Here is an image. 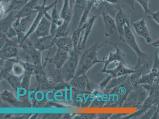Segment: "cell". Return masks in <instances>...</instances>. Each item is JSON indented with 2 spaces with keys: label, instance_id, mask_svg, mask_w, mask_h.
I'll use <instances>...</instances> for the list:
<instances>
[{
  "label": "cell",
  "instance_id": "3957f363",
  "mask_svg": "<svg viewBox=\"0 0 159 119\" xmlns=\"http://www.w3.org/2000/svg\"><path fill=\"white\" fill-rule=\"evenodd\" d=\"M132 24L136 33L139 36L145 39L147 43L152 42V39L150 37L149 31L144 18L134 21Z\"/></svg>",
  "mask_w": 159,
  "mask_h": 119
},
{
  "label": "cell",
  "instance_id": "6da1fadb",
  "mask_svg": "<svg viewBox=\"0 0 159 119\" xmlns=\"http://www.w3.org/2000/svg\"><path fill=\"white\" fill-rule=\"evenodd\" d=\"M124 41L137 54L138 57V62L136 66V69H138L147 62V55L140 49L137 44L135 36L130 28V24H127L124 27Z\"/></svg>",
  "mask_w": 159,
  "mask_h": 119
},
{
  "label": "cell",
  "instance_id": "ba28073f",
  "mask_svg": "<svg viewBox=\"0 0 159 119\" xmlns=\"http://www.w3.org/2000/svg\"><path fill=\"white\" fill-rule=\"evenodd\" d=\"M94 2L93 1H89L87 3V5L86 7V9L85 11L84 12L81 18L80 21L79 27H81L82 25H84L85 23L87 22V20L88 18V16H89V12L90 11L91 8L93 5Z\"/></svg>",
  "mask_w": 159,
  "mask_h": 119
},
{
  "label": "cell",
  "instance_id": "7a4b0ae2",
  "mask_svg": "<svg viewBox=\"0 0 159 119\" xmlns=\"http://www.w3.org/2000/svg\"><path fill=\"white\" fill-rule=\"evenodd\" d=\"M104 73L111 75L113 78H116L135 74L136 71L127 67L122 62L116 61L110 63L106 69L101 71L99 75Z\"/></svg>",
  "mask_w": 159,
  "mask_h": 119
},
{
  "label": "cell",
  "instance_id": "e0dca14e",
  "mask_svg": "<svg viewBox=\"0 0 159 119\" xmlns=\"http://www.w3.org/2000/svg\"><path fill=\"white\" fill-rule=\"evenodd\" d=\"M158 47V48H159V46H158V47Z\"/></svg>",
  "mask_w": 159,
  "mask_h": 119
},
{
  "label": "cell",
  "instance_id": "9a60e30c",
  "mask_svg": "<svg viewBox=\"0 0 159 119\" xmlns=\"http://www.w3.org/2000/svg\"><path fill=\"white\" fill-rule=\"evenodd\" d=\"M70 101H73V100H72V89L71 88V91L70 90Z\"/></svg>",
  "mask_w": 159,
  "mask_h": 119
},
{
  "label": "cell",
  "instance_id": "30bf717a",
  "mask_svg": "<svg viewBox=\"0 0 159 119\" xmlns=\"http://www.w3.org/2000/svg\"><path fill=\"white\" fill-rule=\"evenodd\" d=\"M137 2L139 3L140 5L144 9V14H150L151 15L152 12L150 11L149 7V0H135Z\"/></svg>",
  "mask_w": 159,
  "mask_h": 119
},
{
  "label": "cell",
  "instance_id": "277c9868",
  "mask_svg": "<svg viewBox=\"0 0 159 119\" xmlns=\"http://www.w3.org/2000/svg\"><path fill=\"white\" fill-rule=\"evenodd\" d=\"M107 43H109V44L113 45L115 46L116 51L115 53H111L109 54L107 57L104 58L102 60L103 61L104 66L103 69L102 70H103L107 67L110 63L116 61H118L123 62L124 64H125V60H124V57H125V55L124 53L119 49V48L116 45L115 43L108 41L107 40H106Z\"/></svg>",
  "mask_w": 159,
  "mask_h": 119
},
{
  "label": "cell",
  "instance_id": "5b68a950",
  "mask_svg": "<svg viewBox=\"0 0 159 119\" xmlns=\"http://www.w3.org/2000/svg\"><path fill=\"white\" fill-rule=\"evenodd\" d=\"M115 21L117 31L119 33L120 38L124 42H125L124 37V26L127 24H129V22L124 15L121 8H119L116 14Z\"/></svg>",
  "mask_w": 159,
  "mask_h": 119
},
{
  "label": "cell",
  "instance_id": "7c38bea8",
  "mask_svg": "<svg viewBox=\"0 0 159 119\" xmlns=\"http://www.w3.org/2000/svg\"><path fill=\"white\" fill-rule=\"evenodd\" d=\"M153 19L159 25V11L152 12L151 15Z\"/></svg>",
  "mask_w": 159,
  "mask_h": 119
},
{
  "label": "cell",
  "instance_id": "8fae6325",
  "mask_svg": "<svg viewBox=\"0 0 159 119\" xmlns=\"http://www.w3.org/2000/svg\"><path fill=\"white\" fill-rule=\"evenodd\" d=\"M44 93L41 91H38L36 92L34 95V98L36 101L41 102L44 99Z\"/></svg>",
  "mask_w": 159,
  "mask_h": 119
},
{
  "label": "cell",
  "instance_id": "2e32d148",
  "mask_svg": "<svg viewBox=\"0 0 159 119\" xmlns=\"http://www.w3.org/2000/svg\"><path fill=\"white\" fill-rule=\"evenodd\" d=\"M157 110H158L159 111V101L158 104H157Z\"/></svg>",
  "mask_w": 159,
  "mask_h": 119
},
{
  "label": "cell",
  "instance_id": "8992f818",
  "mask_svg": "<svg viewBox=\"0 0 159 119\" xmlns=\"http://www.w3.org/2000/svg\"><path fill=\"white\" fill-rule=\"evenodd\" d=\"M102 15L107 33H113L114 30L117 29L115 19L108 13L102 12Z\"/></svg>",
  "mask_w": 159,
  "mask_h": 119
},
{
  "label": "cell",
  "instance_id": "5bb4252c",
  "mask_svg": "<svg viewBox=\"0 0 159 119\" xmlns=\"http://www.w3.org/2000/svg\"><path fill=\"white\" fill-rule=\"evenodd\" d=\"M151 45L154 46V47H158L159 46V39L157 40H156L154 43H153L152 44H151Z\"/></svg>",
  "mask_w": 159,
  "mask_h": 119
},
{
  "label": "cell",
  "instance_id": "ac0fdd59",
  "mask_svg": "<svg viewBox=\"0 0 159 119\" xmlns=\"http://www.w3.org/2000/svg\"><path fill=\"white\" fill-rule=\"evenodd\" d=\"M158 56H159V55H158Z\"/></svg>",
  "mask_w": 159,
  "mask_h": 119
},
{
  "label": "cell",
  "instance_id": "52a82bcc",
  "mask_svg": "<svg viewBox=\"0 0 159 119\" xmlns=\"http://www.w3.org/2000/svg\"><path fill=\"white\" fill-rule=\"evenodd\" d=\"M128 75H124V76L112 78L105 88V90L107 91L110 90L115 87L118 86L121 84L124 83L127 80L128 78Z\"/></svg>",
  "mask_w": 159,
  "mask_h": 119
},
{
  "label": "cell",
  "instance_id": "4fadbf2b",
  "mask_svg": "<svg viewBox=\"0 0 159 119\" xmlns=\"http://www.w3.org/2000/svg\"><path fill=\"white\" fill-rule=\"evenodd\" d=\"M154 83L157 85L159 90V76L155 79Z\"/></svg>",
  "mask_w": 159,
  "mask_h": 119
},
{
  "label": "cell",
  "instance_id": "9c48e42d",
  "mask_svg": "<svg viewBox=\"0 0 159 119\" xmlns=\"http://www.w3.org/2000/svg\"><path fill=\"white\" fill-rule=\"evenodd\" d=\"M98 17L97 16H93L89 19V21L85 23V28L86 29V33H85L84 40H86L89 36V33H90L91 30H92V27L93 26L95 20H96Z\"/></svg>",
  "mask_w": 159,
  "mask_h": 119
}]
</instances>
